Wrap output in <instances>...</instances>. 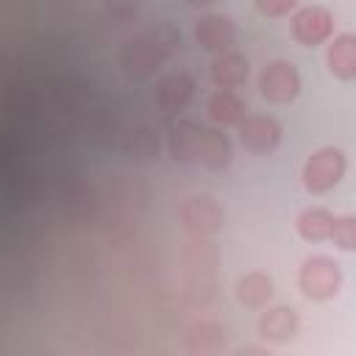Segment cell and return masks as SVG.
Wrapping results in <instances>:
<instances>
[{
    "label": "cell",
    "mask_w": 356,
    "mask_h": 356,
    "mask_svg": "<svg viewBox=\"0 0 356 356\" xmlns=\"http://www.w3.org/2000/svg\"><path fill=\"white\" fill-rule=\"evenodd\" d=\"M181 44V33L170 22H156L145 31H139L134 39H128L120 50V67L128 78L145 81L150 78Z\"/></svg>",
    "instance_id": "obj_1"
},
{
    "label": "cell",
    "mask_w": 356,
    "mask_h": 356,
    "mask_svg": "<svg viewBox=\"0 0 356 356\" xmlns=\"http://www.w3.org/2000/svg\"><path fill=\"white\" fill-rule=\"evenodd\" d=\"M345 172H348L345 150L334 147V145H323L306 156V161L300 167V184L309 195H325L342 184Z\"/></svg>",
    "instance_id": "obj_2"
},
{
    "label": "cell",
    "mask_w": 356,
    "mask_h": 356,
    "mask_svg": "<svg viewBox=\"0 0 356 356\" xmlns=\"http://www.w3.org/2000/svg\"><path fill=\"white\" fill-rule=\"evenodd\" d=\"M298 289L306 300H314V303H325V300L337 298L342 289L339 261L325 253L306 256L298 267Z\"/></svg>",
    "instance_id": "obj_3"
},
{
    "label": "cell",
    "mask_w": 356,
    "mask_h": 356,
    "mask_svg": "<svg viewBox=\"0 0 356 356\" xmlns=\"http://www.w3.org/2000/svg\"><path fill=\"white\" fill-rule=\"evenodd\" d=\"M256 86H259V95L273 103V106H289L298 100L300 89H303V81H300V72L292 61L286 58H273L267 61L259 75H256Z\"/></svg>",
    "instance_id": "obj_4"
},
{
    "label": "cell",
    "mask_w": 356,
    "mask_h": 356,
    "mask_svg": "<svg viewBox=\"0 0 356 356\" xmlns=\"http://www.w3.org/2000/svg\"><path fill=\"white\" fill-rule=\"evenodd\" d=\"M334 11L325 6H300L292 11L289 17V33L300 47H320L328 44V39L334 36Z\"/></svg>",
    "instance_id": "obj_5"
},
{
    "label": "cell",
    "mask_w": 356,
    "mask_h": 356,
    "mask_svg": "<svg viewBox=\"0 0 356 356\" xmlns=\"http://www.w3.org/2000/svg\"><path fill=\"white\" fill-rule=\"evenodd\" d=\"M236 134H239V145L253 153V156H270L278 150L281 139H284V128L275 117L270 114H248L239 125H236Z\"/></svg>",
    "instance_id": "obj_6"
},
{
    "label": "cell",
    "mask_w": 356,
    "mask_h": 356,
    "mask_svg": "<svg viewBox=\"0 0 356 356\" xmlns=\"http://www.w3.org/2000/svg\"><path fill=\"white\" fill-rule=\"evenodd\" d=\"M181 225L195 236H211L225 225V209L209 195H189L178 209Z\"/></svg>",
    "instance_id": "obj_7"
},
{
    "label": "cell",
    "mask_w": 356,
    "mask_h": 356,
    "mask_svg": "<svg viewBox=\"0 0 356 356\" xmlns=\"http://www.w3.org/2000/svg\"><path fill=\"white\" fill-rule=\"evenodd\" d=\"M239 36V28L234 22V17L220 14V11H206L195 19V42L206 50V53H222L231 50L234 42Z\"/></svg>",
    "instance_id": "obj_8"
},
{
    "label": "cell",
    "mask_w": 356,
    "mask_h": 356,
    "mask_svg": "<svg viewBox=\"0 0 356 356\" xmlns=\"http://www.w3.org/2000/svg\"><path fill=\"white\" fill-rule=\"evenodd\" d=\"M195 89H197V83H195L189 70H172L156 81L153 95H156V103L164 114H181L192 103Z\"/></svg>",
    "instance_id": "obj_9"
},
{
    "label": "cell",
    "mask_w": 356,
    "mask_h": 356,
    "mask_svg": "<svg viewBox=\"0 0 356 356\" xmlns=\"http://www.w3.org/2000/svg\"><path fill=\"white\" fill-rule=\"evenodd\" d=\"M256 331L264 342H273V345H284V342H292L300 331V317L292 306H284V303H270L261 309L259 314V323H256Z\"/></svg>",
    "instance_id": "obj_10"
},
{
    "label": "cell",
    "mask_w": 356,
    "mask_h": 356,
    "mask_svg": "<svg viewBox=\"0 0 356 356\" xmlns=\"http://www.w3.org/2000/svg\"><path fill=\"white\" fill-rule=\"evenodd\" d=\"M209 78L217 89H239L250 78V61L245 53H239L234 47L214 53V58L209 64Z\"/></svg>",
    "instance_id": "obj_11"
},
{
    "label": "cell",
    "mask_w": 356,
    "mask_h": 356,
    "mask_svg": "<svg viewBox=\"0 0 356 356\" xmlns=\"http://www.w3.org/2000/svg\"><path fill=\"white\" fill-rule=\"evenodd\" d=\"M234 295H236V303H239V306L253 309V312H261L264 306L273 303L275 284H273V278H270L264 270H248V273H242V275L236 278Z\"/></svg>",
    "instance_id": "obj_12"
},
{
    "label": "cell",
    "mask_w": 356,
    "mask_h": 356,
    "mask_svg": "<svg viewBox=\"0 0 356 356\" xmlns=\"http://www.w3.org/2000/svg\"><path fill=\"white\" fill-rule=\"evenodd\" d=\"M325 67L337 81H356V33H334L325 44Z\"/></svg>",
    "instance_id": "obj_13"
},
{
    "label": "cell",
    "mask_w": 356,
    "mask_h": 356,
    "mask_svg": "<svg viewBox=\"0 0 356 356\" xmlns=\"http://www.w3.org/2000/svg\"><path fill=\"white\" fill-rule=\"evenodd\" d=\"M206 117L217 128H236L248 117V106L236 89H214L206 100Z\"/></svg>",
    "instance_id": "obj_14"
},
{
    "label": "cell",
    "mask_w": 356,
    "mask_h": 356,
    "mask_svg": "<svg viewBox=\"0 0 356 356\" xmlns=\"http://www.w3.org/2000/svg\"><path fill=\"white\" fill-rule=\"evenodd\" d=\"M234 159V145L228 139V134H222V128H209L203 125V134H200V145H197V164H203L206 170H225Z\"/></svg>",
    "instance_id": "obj_15"
},
{
    "label": "cell",
    "mask_w": 356,
    "mask_h": 356,
    "mask_svg": "<svg viewBox=\"0 0 356 356\" xmlns=\"http://www.w3.org/2000/svg\"><path fill=\"white\" fill-rule=\"evenodd\" d=\"M200 134H203V125L195 122V120H178L170 125V134H167V153L172 161H181V164H189L197 159V145H200Z\"/></svg>",
    "instance_id": "obj_16"
},
{
    "label": "cell",
    "mask_w": 356,
    "mask_h": 356,
    "mask_svg": "<svg viewBox=\"0 0 356 356\" xmlns=\"http://www.w3.org/2000/svg\"><path fill=\"white\" fill-rule=\"evenodd\" d=\"M334 211L325 206H309L295 217V231L306 242H328L331 228H334Z\"/></svg>",
    "instance_id": "obj_17"
},
{
    "label": "cell",
    "mask_w": 356,
    "mask_h": 356,
    "mask_svg": "<svg viewBox=\"0 0 356 356\" xmlns=\"http://www.w3.org/2000/svg\"><path fill=\"white\" fill-rule=\"evenodd\" d=\"M125 156L134 161H153L159 159V134L150 125H139L125 136Z\"/></svg>",
    "instance_id": "obj_18"
},
{
    "label": "cell",
    "mask_w": 356,
    "mask_h": 356,
    "mask_svg": "<svg viewBox=\"0 0 356 356\" xmlns=\"http://www.w3.org/2000/svg\"><path fill=\"white\" fill-rule=\"evenodd\" d=\"M328 242L339 250H356V214H337Z\"/></svg>",
    "instance_id": "obj_19"
},
{
    "label": "cell",
    "mask_w": 356,
    "mask_h": 356,
    "mask_svg": "<svg viewBox=\"0 0 356 356\" xmlns=\"http://www.w3.org/2000/svg\"><path fill=\"white\" fill-rule=\"evenodd\" d=\"M256 11L267 19H281V17H289L295 8H298V0H253Z\"/></svg>",
    "instance_id": "obj_20"
},
{
    "label": "cell",
    "mask_w": 356,
    "mask_h": 356,
    "mask_svg": "<svg viewBox=\"0 0 356 356\" xmlns=\"http://www.w3.org/2000/svg\"><path fill=\"white\" fill-rule=\"evenodd\" d=\"M186 6H192V8H209V6H214L217 0H184Z\"/></svg>",
    "instance_id": "obj_21"
}]
</instances>
